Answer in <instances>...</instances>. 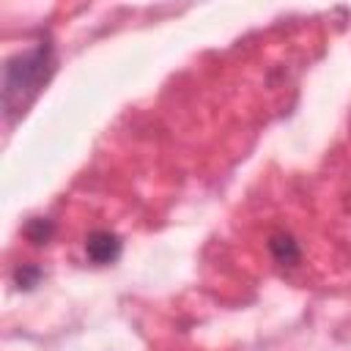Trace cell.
Returning <instances> with one entry per match:
<instances>
[{"mask_svg": "<svg viewBox=\"0 0 351 351\" xmlns=\"http://www.w3.org/2000/svg\"><path fill=\"white\" fill-rule=\"evenodd\" d=\"M55 71V55L52 44L41 41L19 55H14L3 69V107L8 118H16L25 112V107L36 99V93L44 88L49 74Z\"/></svg>", "mask_w": 351, "mask_h": 351, "instance_id": "cell-1", "label": "cell"}, {"mask_svg": "<svg viewBox=\"0 0 351 351\" xmlns=\"http://www.w3.org/2000/svg\"><path fill=\"white\" fill-rule=\"evenodd\" d=\"M85 255L96 266H107V263L118 261V255H121V239H118V233H112V230H93L85 239Z\"/></svg>", "mask_w": 351, "mask_h": 351, "instance_id": "cell-2", "label": "cell"}, {"mask_svg": "<svg viewBox=\"0 0 351 351\" xmlns=\"http://www.w3.org/2000/svg\"><path fill=\"white\" fill-rule=\"evenodd\" d=\"M269 250H271V255L277 258V263H282V266L299 263V247H296L293 236H288V233H274V236L269 239Z\"/></svg>", "mask_w": 351, "mask_h": 351, "instance_id": "cell-3", "label": "cell"}, {"mask_svg": "<svg viewBox=\"0 0 351 351\" xmlns=\"http://www.w3.org/2000/svg\"><path fill=\"white\" fill-rule=\"evenodd\" d=\"M52 233H55V225H52L49 219H44V217H33V219L25 225V236H27L33 244H47V241L52 239Z\"/></svg>", "mask_w": 351, "mask_h": 351, "instance_id": "cell-4", "label": "cell"}, {"mask_svg": "<svg viewBox=\"0 0 351 351\" xmlns=\"http://www.w3.org/2000/svg\"><path fill=\"white\" fill-rule=\"evenodd\" d=\"M14 280H16L19 288L30 291V288L38 285V280H41V269H38V266H19V269L14 271Z\"/></svg>", "mask_w": 351, "mask_h": 351, "instance_id": "cell-5", "label": "cell"}]
</instances>
